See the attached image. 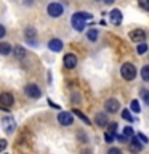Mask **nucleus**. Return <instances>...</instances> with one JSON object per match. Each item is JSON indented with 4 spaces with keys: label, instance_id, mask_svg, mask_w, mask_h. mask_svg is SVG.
Here are the masks:
<instances>
[{
    "label": "nucleus",
    "instance_id": "obj_1",
    "mask_svg": "<svg viewBox=\"0 0 149 154\" xmlns=\"http://www.w3.org/2000/svg\"><path fill=\"white\" fill-rule=\"evenodd\" d=\"M87 19H91V14L80 11V13L72 14L71 21H72V26H74L75 31H79V32H80V31H84V27H85V21H87Z\"/></svg>",
    "mask_w": 149,
    "mask_h": 154
},
{
    "label": "nucleus",
    "instance_id": "obj_2",
    "mask_svg": "<svg viewBox=\"0 0 149 154\" xmlns=\"http://www.w3.org/2000/svg\"><path fill=\"white\" fill-rule=\"evenodd\" d=\"M120 74H122L123 79L133 80L135 77H136V69H135V66L132 63H125V64H122V67H120Z\"/></svg>",
    "mask_w": 149,
    "mask_h": 154
},
{
    "label": "nucleus",
    "instance_id": "obj_3",
    "mask_svg": "<svg viewBox=\"0 0 149 154\" xmlns=\"http://www.w3.org/2000/svg\"><path fill=\"white\" fill-rule=\"evenodd\" d=\"M2 127L7 133H13L14 128H16V122H14L13 117H10V116H3L2 117Z\"/></svg>",
    "mask_w": 149,
    "mask_h": 154
},
{
    "label": "nucleus",
    "instance_id": "obj_4",
    "mask_svg": "<svg viewBox=\"0 0 149 154\" xmlns=\"http://www.w3.org/2000/svg\"><path fill=\"white\" fill-rule=\"evenodd\" d=\"M130 40L136 42V43H144V38H146V32L141 31V29H135V31L130 32Z\"/></svg>",
    "mask_w": 149,
    "mask_h": 154
},
{
    "label": "nucleus",
    "instance_id": "obj_5",
    "mask_svg": "<svg viewBox=\"0 0 149 154\" xmlns=\"http://www.w3.org/2000/svg\"><path fill=\"white\" fill-rule=\"evenodd\" d=\"M24 91H26V95L31 96V98H40V96H42V91H40V88H38V85H35V84L26 85Z\"/></svg>",
    "mask_w": 149,
    "mask_h": 154
},
{
    "label": "nucleus",
    "instance_id": "obj_6",
    "mask_svg": "<svg viewBox=\"0 0 149 154\" xmlns=\"http://www.w3.org/2000/svg\"><path fill=\"white\" fill-rule=\"evenodd\" d=\"M47 11H48V14H50L51 18H58V16L62 14V7L59 3H50L48 8H47Z\"/></svg>",
    "mask_w": 149,
    "mask_h": 154
},
{
    "label": "nucleus",
    "instance_id": "obj_7",
    "mask_svg": "<svg viewBox=\"0 0 149 154\" xmlns=\"http://www.w3.org/2000/svg\"><path fill=\"white\" fill-rule=\"evenodd\" d=\"M0 103H2V109H7L8 106H11L14 103V98L11 93H7V91H3L2 95H0Z\"/></svg>",
    "mask_w": 149,
    "mask_h": 154
},
{
    "label": "nucleus",
    "instance_id": "obj_8",
    "mask_svg": "<svg viewBox=\"0 0 149 154\" xmlns=\"http://www.w3.org/2000/svg\"><path fill=\"white\" fill-rule=\"evenodd\" d=\"M74 117H72V112H66V111H62V112L58 114V122L61 125H71Z\"/></svg>",
    "mask_w": 149,
    "mask_h": 154
},
{
    "label": "nucleus",
    "instance_id": "obj_9",
    "mask_svg": "<svg viewBox=\"0 0 149 154\" xmlns=\"http://www.w3.org/2000/svg\"><path fill=\"white\" fill-rule=\"evenodd\" d=\"M128 148H130V151H132L133 154H136V152H141V149H143V143L138 140V137H133L132 140H130V144H128Z\"/></svg>",
    "mask_w": 149,
    "mask_h": 154
},
{
    "label": "nucleus",
    "instance_id": "obj_10",
    "mask_svg": "<svg viewBox=\"0 0 149 154\" xmlns=\"http://www.w3.org/2000/svg\"><path fill=\"white\" fill-rule=\"evenodd\" d=\"M62 63H64V67H66V69H74V67L77 66V56H74L72 53H69V55L64 56Z\"/></svg>",
    "mask_w": 149,
    "mask_h": 154
},
{
    "label": "nucleus",
    "instance_id": "obj_11",
    "mask_svg": "<svg viewBox=\"0 0 149 154\" xmlns=\"http://www.w3.org/2000/svg\"><path fill=\"white\" fill-rule=\"evenodd\" d=\"M104 106H106V111H108V112H117L119 111V108H120V104H119V101L117 100H114V98H111V100H108L104 103Z\"/></svg>",
    "mask_w": 149,
    "mask_h": 154
},
{
    "label": "nucleus",
    "instance_id": "obj_12",
    "mask_svg": "<svg viewBox=\"0 0 149 154\" xmlns=\"http://www.w3.org/2000/svg\"><path fill=\"white\" fill-rule=\"evenodd\" d=\"M109 18H111V23L115 24V26H119L122 23V13H120V10H112L109 13Z\"/></svg>",
    "mask_w": 149,
    "mask_h": 154
},
{
    "label": "nucleus",
    "instance_id": "obj_13",
    "mask_svg": "<svg viewBox=\"0 0 149 154\" xmlns=\"http://www.w3.org/2000/svg\"><path fill=\"white\" fill-rule=\"evenodd\" d=\"M48 48H50L51 51H61L62 50V42L59 38H51V40L48 42Z\"/></svg>",
    "mask_w": 149,
    "mask_h": 154
},
{
    "label": "nucleus",
    "instance_id": "obj_14",
    "mask_svg": "<svg viewBox=\"0 0 149 154\" xmlns=\"http://www.w3.org/2000/svg\"><path fill=\"white\" fill-rule=\"evenodd\" d=\"M96 125H98V127H106V125H109L108 116L103 114V112H98V114H96Z\"/></svg>",
    "mask_w": 149,
    "mask_h": 154
},
{
    "label": "nucleus",
    "instance_id": "obj_15",
    "mask_svg": "<svg viewBox=\"0 0 149 154\" xmlns=\"http://www.w3.org/2000/svg\"><path fill=\"white\" fill-rule=\"evenodd\" d=\"M24 34H26V38H29V42H32V43H34V38H35V35H37L35 27H32V26L26 27V31H24Z\"/></svg>",
    "mask_w": 149,
    "mask_h": 154
},
{
    "label": "nucleus",
    "instance_id": "obj_16",
    "mask_svg": "<svg viewBox=\"0 0 149 154\" xmlns=\"http://www.w3.org/2000/svg\"><path fill=\"white\" fill-rule=\"evenodd\" d=\"M10 51H13V48H11V45H10V43H7V42H2V43H0V53H2V55H8Z\"/></svg>",
    "mask_w": 149,
    "mask_h": 154
},
{
    "label": "nucleus",
    "instance_id": "obj_17",
    "mask_svg": "<svg viewBox=\"0 0 149 154\" xmlns=\"http://www.w3.org/2000/svg\"><path fill=\"white\" fill-rule=\"evenodd\" d=\"M72 114H75V116H79V119L82 120V122H85V124H90V119L87 117V116L82 112V111H79V109H74L72 111Z\"/></svg>",
    "mask_w": 149,
    "mask_h": 154
},
{
    "label": "nucleus",
    "instance_id": "obj_18",
    "mask_svg": "<svg viewBox=\"0 0 149 154\" xmlns=\"http://www.w3.org/2000/svg\"><path fill=\"white\" fill-rule=\"evenodd\" d=\"M14 55H16V58H19V60H23V58L26 56V50L18 45V47H14Z\"/></svg>",
    "mask_w": 149,
    "mask_h": 154
},
{
    "label": "nucleus",
    "instance_id": "obj_19",
    "mask_svg": "<svg viewBox=\"0 0 149 154\" xmlns=\"http://www.w3.org/2000/svg\"><path fill=\"white\" fill-rule=\"evenodd\" d=\"M87 37H88L91 42H96V38H98V31H96V29H90V31L87 32Z\"/></svg>",
    "mask_w": 149,
    "mask_h": 154
},
{
    "label": "nucleus",
    "instance_id": "obj_20",
    "mask_svg": "<svg viewBox=\"0 0 149 154\" xmlns=\"http://www.w3.org/2000/svg\"><path fill=\"white\" fill-rule=\"evenodd\" d=\"M141 79L144 82H149V64L144 66L143 69H141Z\"/></svg>",
    "mask_w": 149,
    "mask_h": 154
},
{
    "label": "nucleus",
    "instance_id": "obj_21",
    "mask_svg": "<svg viewBox=\"0 0 149 154\" xmlns=\"http://www.w3.org/2000/svg\"><path fill=\"white\" fill-rule=\"evenodd\" d=\"M139 95H141V98L144 100V103H146V104L149 106V90L141 88V90H139Z\"/></svg>",
    "mask_w": 149,
    "mask_h": 154
},
{
    "label": "nucleus",
    "instance_id": "obj_22",
    "mask_svg": "<svg viewBox=\"0 0 149 154\" xmlns=\"http://www.w3.org/2000/svg\"><path fill=\"white\" fill-rule=\"evenodd\" d=\"M122 117H123L125 120H128V122H133V116L130 114L128 109H123V111H122Z\"/></svg>",
    "mask_w": 149,
    "mask_h": 154
},
{
    "label": "nucleus",
    "instance_id": "obj_23",
    "mask_svg": "<svg viewBox=\"0 0 149 154\" xmlns=\"http://www.w3.org/2000/svg\"><path fill=\"white\" fill-rule=\"evenodd\" d=\"M136 51H138V55H144V53L147 51V45H146V43H139L138 48H136Z\"/></svg>",
    "mask_w": 149,
    "mask_h": 154
},
{
    "label": "nucleus",
    "instance_id": "obj_24",
    "mask_svg": "<svg viewBox=\"0 0 149 154\" xmlns=\"http://www.w3.org/2000/svg\"><path fill=\"white\" fill-rule=\"evenodd\" d=\"M130 108H132L133 112H139V111H141V108H139V104H138L136 100H133L132 103H130Z\"/></svg>",
    "mask_w": 149,
    "mask_h": 154
},
{
    "label": "nucleus",
    "instance_id": "obj_25",
    "mask_svg": "<svg viewBox=\"0 0 149 154\" xmlns=\"http://www.w3.org/2000/svg\"><path fill=\"white\" fill-rule=\"evenodd\" d=\"M109 133H112L117 137V122H112V124H109Z\"/></svg>",
    "mask_w": 149,
    "mask_h": 154
},
{
    "label": "nucleus",
    "instance_id": "obj_26",
    "mask_svg": "<svg viewBox=\"0 0 149 154\" xmlns=\"http://www.w3.org/2000/svg\"><path fill=\"white\" fill-rule=\"evenodd\" d=\"M123 137L133 138V128H132V127H125V128H123Z\"/></svg>",
    "mask_w": 149,
    "mask_h": 154
},
{
    "label": "nucleus",
    "instance_id": "obj_27",
    "mask_svg": "<svg viewBox=\"0 0 149 154\" xmlns=\"http://www.w3.org/2000/svg\"><path fill=\"white\" fill-rule=\"evenodd\" d=\"M139 7H141L143 10H146V11H149V0H138Z\"/></svg>",
    "mask_w": 149,
    "mask_h": 154
},
{
    "label": "nucleus",
    "instance_id": "obj_28",
    "mask_svg": "<svg viewBox=\"0 0 149 154\" xmlns=\"http://www.w3.org/2000/svg\"><path fill=\"white\" fill-rule=\"evenodd\" d=\"M104 138H106V143H112L114 140H115V135L109 133V132H106V133H104Z\"/></svg>",
    "mask_w": 149,
    "mask_h": 154
},
{
    "label": "nucleus",
    "instance_id": "obj_29",
    "mask_svg": "<svg viewBox=\"0 0 149 154\" xmlns=\"http://www.w3.org/2000/svg\"><path fill=\"white\" fill-rule=\"evenodd\" d=\"M138 140H139L143 144H147V143H149V138L146 137V135H143V133H138Z\"/></svg>",
    "mask_w": 149,
    "mask_h": 154
},
{
    "label": "nucleus",
    "instance_id": "obj_30",
    "mask_svg": "<svg viewBox=\"0 0 149 154\" xmlns=\"http://www.w3.org/2000/svg\"><path fill=\"white\" fill-rule=\"evenodd\" d=\"M108 154H122V151H120L119 148H111L108 151Z\"/></svg>",
    "mask_w": 149,
    "mask_h": 154
},
{
    "label": "nucleus",
    "instance_id": "obj_31",
    "mask_svg": "<svg viewBox=\"0 0 149 154\" xmlns=\"http://www.w3.org/2000/svg\"><path fill=\"white\" fill-rule=\"evenodd\" d=\"M5 146H7V143H5V140H2V143H0V149L3 151V149H5Z\"/></svg>",
    "mask_w": 149,
    "mask_h": 154
},
{
    "label": "nucleus",
    "instance_id": "obj_32",
    "mask_svg": "<svg viewBox=\"0 0 149 154\" xmlns=\"http://www.w3.org/2000/svg\"><path fill=\"white\" fill-rule=\"evenodd\" d=\"M5 35V29H3V26L0 27V37H3Z\"/></svg>",
    "mask_w": 149,
    "mask_h": 154
},
{
    "label": "nucleus",
    "instance_id": "obj_33",
    "mask_svg": "<svg viewBox=\"0 0 149 154\" xmlns=\"http://www.w3.org/2000/svg\"><path fill=\"white\" fill-rule=\"evenodd\" d=\"M104 3H106V5H112L114 0H104Z\"/></svg>",
    "mask_w": 149,
    "mask_h": 154
},
{
    "label": "nucleus",
    "instance_id": "obj_34",
    "mask_svg": "<svg viewBox=\"0 0 149 154\" xmlns=\"http://www.w3.org/2000/svg\"><path fill=\"white\" fill-rule=\"evenodd\" d=\"M82 154H91V151H82Z\"/></svg>",
    "mask_w": 149,
    "mask_h": 154
},
{
    "label": "nucleus",
    "instance_id": "obj_35",
    "mask_svg": "<svg viewBox=\"0 0 149 154\" xmlns=\"http://www.w3.org/2000/svg\"><path fill=\"white\" fill-rule=\"evenodd\" d=\"M96 2H99V0H96Z\"/></svg>",
    "mask_w": 149,
    "mask_h": 154
}]
</instances>
